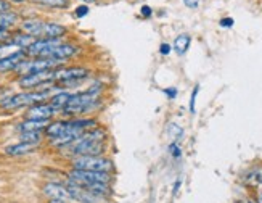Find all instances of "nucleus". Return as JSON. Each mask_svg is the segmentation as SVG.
Instances as JSON below:
<instances>
[{"mask_svg":"<svg viewBox=\"0 0 262 203\" xmlns=\"http://www.w3.org/2000/svg\"><path fill=\"white\" fill-rule=\"evenodd\" d=\"M90 71L84 66H70V68H56L53 73V83L60 84V83H74V81H85Z\"/></svg>","mask_w":262,"mask_h":203,"instance_id":"6","label":"nucleus"},{"mask_svg":"<svg viewBox=\"0 0 262 203\" xmlns=\"http://www.w3.org/2000/svg\"><path fill=\"white\" fill-rule=\"evenodd\" d=\"M140 13H142V16H151L153 10H151L150 7H148V5H143L142 10H140Z\"/></svg>","mask_w":262,"mask_h":203,"instance_id":"31","label":"nucleus"},{"mask_svg":"<svg viewBox=\"0 0 262 203\" xmlns=\"http://www.w3.org/2000/svg\"><path fill=\"white\" fill-rule=\"evenodd\" d=\"M73 169H82V171H100V173H111L115 165L105 158L103 155L100 156H73L71 158Z\"/></svg>","mask_w":262,"mask_h":203,"instance_id":"4","label":"nucleus"},{"mask_svg":"<svg viewBox=\"0 0 262 203\" xmlns=\"http://www.w3.org/2000/svg\"><path fill=\"white\" fill-rule=\"evenodd\" d=\"M43 194L47 195L50 200H71L70 197V192H68L66 186L64 184H60V182H49L43 186Z\"/></svg>","mask_w":262,"mask_h":203,"instance_id":"10","label":"nucleus"},{"mask_svg":"<svg viewBox=\"0 0 262 203\" xmlns=\"http://www.w3.org/2000/svg\"><path fill=\"white\" fill-rule=\"evenodd\" d=\"M190 44H191V37L188 36V34L184 32V34H180V36L176 37L172 49H174L176 53H179V55H185L187 50L190 49Z\"/></svg>","mask_w":262,"mask_h":203,"instance_id":"17","label":"nucleus"},{"mask_svg":"<svg viewBox=\"0 0 262 203\" xmlns=\"http://www.w3.org/2000/svg\"><path fill=\"white\" fill-rule=\"evenodd\" d=\"M198 2H200V0H184V4H185L188 8H196V7H198Z\"/></svg>","mask_w":262,"mask_h":203,"instance_id":"32","label":"nucleus"},{"mask_svg":"<svg viewBox=\"0 0 262 203\" xmlns=\"http://www.w3.org/2000/svg\"><path fill=\"white\" fill-rule=\"evenodd\" d=\"M198 92H200V86H195V89H193V92H191V98H190V113H191V115L196 111L195 104H196V95H198Z\"/></svg>","mask_w":262,"mask_h":203,"instance_id":"23","label":"nucleus"},{"mask_svg":"<svg viewBox=\"0 0 262 203\" xmlns=\"http://www.w3.org/2000/svg\"><path fill=\"white\" fill-rule=\"evenodd\" d=\"M55 89V87H53ZM52 89H45V90H28V92H19V94H13L5 104L2 105L4 110H16V108H23V107H32L36 104H40V102H45L52 97Z\"/></svg>","mask_w":262,"mask_h":203,"instance_id":"2","label":"nucleus"},{"mask_svg":"<svg viewBox=\"0 0 262 203\" xmlns=\"http://www.w3.org/2000/svg\"><path fill=\"white\" fill-rule=\"evenodd\" d=\"M5 11H10V4L7 0H0V13H5Z\"/></svg>","mask_w":262,"mask_h":203,"instance_id":"30","label":"nucleus"},{"mask_svg":"<svg viewBox=\"0 0 262 203\" xmlns=\"http://www.w3.org/2000/svg\"><path fill=\"white\" fill-rule=\"evenodd\" d=\"M7 2H13V4H23V2H26V0H7Z\"/></svg>","mask_w":262,"mask_h":203,"instance_id":"34","label":"nucleus"},{"mask_svg":"<svg viewBox=\"0 0 262 203\" xmlns=\"http://www.w3.org/2000/svg\"><path fill=\"white\" fill-rule=\"evenodd\" d=\"M10 31H4V29H0V44H5L10 40Z\"/></svg>","mask_w":262,"mask_h":203,"instance_id":"26","label":"nucleus"},{"mask_svg":"<svg viewBox=\"0 0 262 203\" xmlns=\"http://www.w3.org/2000/svg\"><path fill=\"white\" fill-rule=\"evenodd\" d=\"M82 2H85V4H94L95 0H82Z\"/></svg>","mask_w":262,"mask_h":203,"instance_id":"37","label":"nucleus"},{"mask_svg":"<svg viewBox=\"0 0 262 203\" xmlns=\"http://www.w3.org/2000/svg\"><path fill=\"white\" fill-rule=\"evenodd\" d=\"M66 32H68V28L60 25V23L43 21L40 39H61L63 36H66Z\"/></svg>","mask_w":262,"mask_h":203,"instance_id":"11","label":"nucleus"},{"mask_svg":"<svg viewBox=\"0 0 262 203\" xmlns=\"http://www.w3.org/2000/svg\"><path fill=\"white\" fill-rule=\"evenodd\" d=\"M42 28H43V21L42 19H36V18L25 19V21L21 23V31L25 32V34H28V36L34 37V39H40Z\"/></svg>","mask_w":262,"mask_h":203,"instance_id":"13","label":"nucleus"},{"mask_svg":"<svg viewBox=\"0 0 262 203\" xmlns=\"http://www.w3.org/2000/svg\"><path fill=\"white\" fill-rule=\"evenodd\" d=\"M257 203H262V192H260L259 197H257Z\"/></svg>","mask_w":262,"mask_h":203,"instance_id":"36","label":"nucleus"},{"mask_svg":"<svg viewBox=\"0 0 262 203\" xmlns=\"http://www.w3.org/2000/svg\"><path fill=\"white\" fill-rule=\"evenodd\" d=\"M11 95H13V90H11V89H8V87L0 89V107H2Z\"/></svg>","mask_w":262,"mask_h":203,"instance_id":"22","label":"nucleus"},{"mask_svg":"<svg viewBox=\"0 0 262 203\" xmlns=\"http://www.w3.org/2000/svg\"><path fill=\"white\" fill-rule=\"evenodd\" d=\"M70 179L77 186L85 187L92 182L110 184L111 182V173H100V171H82V169H71Z\"/></svg>","mask_w":262,"mask_h":203,"instance_id":"5","label":"nucleus"},{"mask_svg":"<svg viewBox=\"0 0 262 203\" xmlns=\"http://www.w3.org/2000/svg\"><path fill=\"white\" fill-rule=\"evenodd\" d=\"M167 134H169V137L172 139V142H177L182 137V135H184V129H182L179 124L170 123L169 126H167Z\"/></svg>","mask_w":262,"mask_h":203,"instance_id":"20","label":"nucleus"},{"mask_svg":"<svg viewBox=\"0 0 262 203\" xmlns=\"http://www.w3.org/2000/svg\"><path fill=\"white\" fill-rule=\"evenodd\" d=\"M169 152H170V155H172L174 158H180L182 156V150H180V147H179L177 142H172V144L169 145Z\"/></svg>","mask_w":262,"mask_h":203,"instance_id":"24","label":"nucleus"},{"mask_svg":"<svg viewBox=\"0 0 262 203\" xmlns=\"http://www.w3.org/2000/svg\"><path fill=\"white\" fill-rule=\"evenodd\" d=\"M74 15H76L77 18H82V16L89 15V7H87V5L77 7V8H76V11H74Z\"/></svg>","mask_w":262,"mask_h":203,"instance_id":"25","label":"nucleus"},{"mask_svg":"<svg viewBox=\"0 0 262 203\" xmlns=\"http://www.w3.org/2000/svg\"><path fill=\"white\" fill-rule=\"evenodd\" d=\"M98 104V97L85 92H77V94H71V98L68 100L66 107L61 110V113L64 116H76V115H82V113L90 111L94 107H97Z\"/></svg>","mask_w":262,"mask_h":203,"instance_id":"3","label":"nucleus"},{"mask_svg":"<svg viewBox=\"0 0 262 203\" xmlns=\"http://www.w3.org/2000/svg\"><path fill=\"white\" fill-rule=\"evenodd\" d=\"M56 111L49 102H40L28 108L26 119H39V121H52V118L56 115Z\"/></svg>","mask_w":262,"mask_h":203,"instance_id":"8","label":"nucleus"},{"mask_svg":"<svg viewBox=\"0 0 262 203\" xmlns=\"http://www.w3.org/2000/svg\"><path fill=\"white\" fill-rule=\"evenodd\" d=\"M73 156H100L106 150V131L103 128H94L85 131L81 137L66 147Z\"/></svg>","mask_w":262,"mask_h":203,"instance_id":"1","label":"nucleus"},{"mask_svg":"<svg viewBox=\"0 0 262 203\" xmlns=\"http://www.w3.org/2000/svg\"><path fill=\"white\" fill-rule=\"evenodd\" d=\"M164 94L170 98V100H174L177 97V89L176 87H170V89H166L164 90Z\"/></svg>","mask_w":262,"mask_h":203,"instance_id":"29","label":"nucleus"},{"mask_svg":"<svg viewBox=\"0 0 262 203\" xmlns=\"http://www.w3.org/2000/svg\"><path fill=\"white\" fill-rule=\"evenodd\" d=\"M28 58L25 50H16L13 53H8L0 56V73H8V71H16V68Z\"/></svg>","mask_w":262,"mask_h":203,"instance_id":"9","label":"nucleus"},{"mask_svg":"<svg viewBox=\"0 0 262 203\" xmlns=\"http://www.w3.org/2000/svg\"><path fill=\"white\" fill-rule=\"evenodd\" d=\"M18 23V15L15 11H5V13H0V29L8 31L10 28H13Z\"/></svg>","mask_w":262,"mask_h":203,"instance_id":"18","label":"nucleus"},{"mask_svg":"<svg viewBox=\"0 0 262 203\" xmlns=\"http://www.w3.org/2000/svg\"><path fill=\"white\" fill-rule=\"evenodd\" d=\"M172 52V47H170L169 44H161V47H159V53L161 55H169Z\"/></svg>","mask_w":262,"mask_h":203,"instance_id":"27","label":"nucleus"},{"mask_svg":"<svg viewBox=\"0 0 262 203\" xmlns=\"http://www.w3.org/2000/svg\"><path fill=\"white\" fill-rule=\"evenodd\" d=\"M49 203H68V201H64V200H50Z\"/></svg>","mask_w":262,"mask_h":203,"instance_id":"35","label":"nucleus"},{"mask_svg":"<svg viewBox=\"0 0 262 203\" xmlns=\"http://www.w3.org/2000/svg\"><path fill=\"white\" fill-rule=\"evenodd\" d=\"M233 23H235L233 18H222V19H221V26H222V28H232V26H233Z\"/></svg>","mask_w":262,"mask_h":203,"instance_id":"28","label":"nucleus"},{"mask_svg":"<svg viewBox=\"0 0 262 203\" xmlns=\"http://www.w3.org/2000/svg\"><path fill=\"white\" fill-rule=\"evenodd\" d=\"M79 49L77 45L74 44H58L56 47L53 49H49L45 53H42V56H39V58H53V60H60V62H66L73 58L74 55L79 53Z\"/></svg>","mask_w":262,"mask_h":203,"instance_id":"7","label":"nucleus"},{"mask_svg":"<svg viewBox=\"0 0 262 203\" xmlns=\"http://www.w3.org/2000/svg\"><path fill=\"white\" fill-rule=\"evenodd\" d=\"M179 187H180V180H177V182H176V186H174V195H176L177 192H179Z\"/></svg>","mask_w":262,"mask_h":203,"instance_id":"33","label":"nucleus"},{"mask_svg":"<svg viewBox=\"0 0 262 203\" xmlns=\"http://www.w3.org/2000/svg\"><path fill=\"white\" fill-rule=\"evenodd\" d=\"M37 149L36 144H28V142H18V144H11L8 147H5V155L8 156H23V155H28L32 153L34 150Z\"/></svg>","mask_w":262,"mask_h":203,"instance_id":"14","label":"nucleus"},{"mask_svg":"<svg viewBox=\"0 0 262 203\" xmlns=\"http://www.w3.org/2000/svg\"><path fill=\"white\" fill-rule=\"evenodd\" d=\"M70 129V121H50L47 124V128L43 129L45 137H49L50 140L61 137L63 134L68 132Z\"/></svg>","mask_w":262,"mask_h":203,"instance_id":"12","label":"nucleus"},{"mask_svg":"<svg viewBox=\"0 0 262 203\" xmlns=\"http://www.w3.org/2000/svg\"><path fill=\"white\" fill-rule=\"evenodd\" d=\"M43 139L42 132H23L19 134V142H28V144H36L39 145Z\"/></svg>","mask_w":262,"mask_h":203,"instance_id":"19","label":"nucleus"},{"mask_svg":"<svg viewBox=\"0 0 262 203\" xmlns=\"http://www.w3.org/2000/svg\"><path fill=\"white\" fill-rule=\"evenodd\" d=\"M50 121H39V119H25L23 123H19L16 129L19 134L23 132H43V129L47 128V124Z\"/></svg>","mask_w":262,"mask_h":203,"instance_id":"15","label":"nucleus"},{"mask_svg":"<svg viewBox=\"0 0 262 203\" xmlns=\"http://www.w3.org/2000/svg\"><path fill=\"white\" fill-rule=\"evenodd\" d=\"M34 2H39L42 5H49V7H55V8L68 7V0H34Z\"/></svg>","mask_w":262,"mask_h":203,"instance_id":"21","label":"nucleus"},{"mask_svg":"<svg viewBox=\"0 0 262 203\" xmlns=\"http://www.w3.org/2000/svg\"><path fill=\"white\" fill-rule=\"evenodd\" d=\"M71 98V92H68V90H60V92H56V94H53L50 98H49V104L58 111V113H61V110L66 107V104H68V100Z\"/></svg>","mask_w":262,"mask_h":203,"instance_id":"16","label":"nucleus"}]
</instances>
